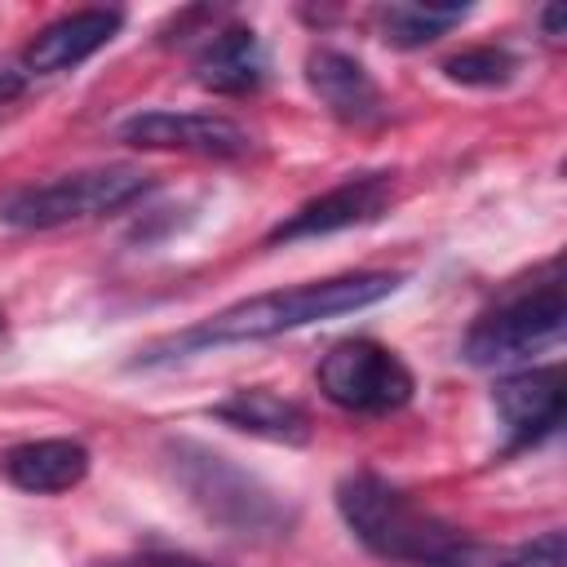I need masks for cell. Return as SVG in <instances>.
I'll list each match as a JSON object with an SVG mask.
<instances>
[{
	"label": "cell",
	"instance_id": "obj_13",
	"mask_svg": "<svg viewBox=\"0 0 567 567\" xmlns=\"http://www.w3.org/2000/svg\"><path fill=\"white\" fill-rule=\"evenodd\" d=\"M195 80L213 93L244 97L266 84V53L252 27H221L208 35V44L195 58Z\"/></svg>",
	"mask_w": 567,
	"mask_h": 567
},
{
	"label": "cell",
	"instance_id": "obj_3",
	"mask_svg": "<svg viewBox=\"0 0 567 567\" xmlns=\"http://www.w3.org/2000/svg\"><path fill=\"white\" fill-rule=\"evenodd\" d=\"M164 461L173 470V483L186 492V501L226 536L270 545L292 532L297 509L226 452H213L195 439H168Z\"/></svg>",
	"mask_w": 567,
	"mask_h": 567
},
{
	"label": "cell",
	"instance_id": "obj_11",
	"mask_svg": "<svg viewBox=\"0 0 567 567\" xmlns=\"http://www.w3.org/2000/svg\"><path fill=\"white\" fill-rule=\"evenodd\" d=\"M89 461L80 439H27L0 452V478L27 496H58L84 483Z\"/></svg>",
	"mask_w": 567,
	"mask_h": 567
},
{
	"label": "cell",
	"instance_id": "obj_4",
	"mask_svg": "<svg viewBox=\"0 0 567 567\" xmlns=\"http://www.w3.org/2000/svg\"><path fill=\"white\" fill-rule=\"evenodd\" d=\"M155 177L137 164H102V168H80L62 173L35 186H18L0 199V226L13 230H53L66 221H89L102 213H120L137 195H146Z\"/></svg>",
	"mask_w": 567,
	"mask_h": 567
},
{
	"label": "cell",
	"instance_id": "obj_6",
	"mask_svg": "<svg viewBox=\"0 0 567 567\" xmlns=\"http://www.w3.org/2000/svg\"><path fill=\"white\" fill-rule=\"evenodd\" d=\"M315 381H319L328 403H337L341 412H354V416L399 412L412 399V390H416V377L399 359V350H390V346H381L372 337L337 341L319 359Z\"/></svg>",
	"mask_w": 567,
	"mask_h": 567
},
{
	"label": "cell",
	"instance_id": "obj_20",
	"mask_svg": "<svg viewBox=\"0 0 567 567\" xmlns=\"http://www.w3.org/2000/svg\"><path fill=\"white\" fill-rule=\"evenodd\" d=\"M151 567H208V563H195V558H164V563H151Z\"/></svg>",
	"mask_w": 567,
	"mask_h": 567
},
{
	"label": "cell",
	"instance_id": "obj_9",
	"mask_svg": "<svg viewBox=\"0 0 567 567\" xmlns=\"http://www.w3.org/2000/svg\"><path fill=\"white\" fill-rule=\"evenodd\" d=\"M124 27V9H75V13H62L53 18L44 31H35V40L22 49V58L13 62L27 84L35 75H58V71H71L80 62H89L97 49H106Z\"/></svg>",
	"mask_w": 567,
	"mask_h": 567
},
{
	"label": "cell",
	"instance_id": "obj_8",
	"mask_svg": "<svg viewBox=\"0 0 567 567\" xmlns=\"http://www.w3.org/2000/svg\"><path fill=\"white\" fill-rule=\"evenodd\" d=\"M120 142L142 151H186L213 159H239L252 151V133L213 111H137L120 120Z\"/></svg>",
	"mask_w": 567,
	"mask_h": 567
},
{
	"label": "cell",
	"instance_id": "obj_14",
	"mask_svg": "<svg viewBox=\"0 0 567 567\" xmlns=\"http://www.w3.org/2000/svg\"><path fill=\"white\" fill-rule=\"evenodd\" d=\"M213 416L230 430H244L252 439H270V443H292L301 447L310 439V416L301 403L266 390V385H244L235 394H226L221 403H213Z\"/></svg>",
	"mask_w": 567,
	"mask_h": 567
},
{
	"label": "cell",
	"instance_id": "obj_1",
	"mask_svg": "<svg viewBox=\"0 0 567 567\" xmlns=\"http://www.w3.org/2000/svg\"><path fill=\"white\" fill-rule=\"evenodd\" d=\"M399 284H403V275H394V270H354V275H332V279H315V284H297V288L257 292V297H244V301L199 319L186 332H173V337L137 350L133 368H155V363H173V359H186L199 350L266 341L279 332H297V328L337 319V315H354V310L385 301Z\"/></svg>",
	"mask_w": 567,
	"mask_h": 567
},
{
	"label": "cell",
	"instance_id": "obj_15",
	"mask_svg": "<svg viewBox=\"0 0 567 567\" xmlns=\"http://www.w3.org/2000/svg\"><path fill=\"white\" fill-rule=\"evenodd\" d=\"M470 18L465 4H385L377 13L385 44L394 49H421L434 44L439 35H447L452 27H461Z\"/></svg>",
	"mask_w": 567,
	"mask_h": 567
},
{
	"label": "cell",
	"instance_id": "obj_2",
	"mask_svg": "<svg viewBox=\"0 0 567 567\" xmlns=\"http://www.w3.org/2000/svg\"><path fill=\"white\" fill-rule=\"evenodd\" d=\"M337 514L368 554L394 567H518V549L474 540L372 470L337 483Z\"/></svg>",
	"mask_w": 567,
	"mask_h": 567
},
{
	"label": "cell",
	"instance_id": "obj_16",
	"mask_svg": "<svg viewBox=\"0 0 567 567\" xmlns=\"http://www.w3.org/2000/svg\"><path fill=\"white\" fill-rule=\"evenodd\" d=\"M514 71H518V58L501 44H474V49L443 58V75L465 89H501L514 80Z\"/></svg>",
	"mask_w": 567,
	"mask_h": 567
},
{
	"label": "cell",
	"instance_id": "obj_19",
	"mask_svg": "<svg viewBox=\"0 0 567 567\" xmlns=\"http://www.w3.org/2000/svg\"><path fill=\"white\" fill-rule=\"evenodd\" d=\"M540 27H545V35H549V40H563V27H567V13H563L558 4H549V9H540Z\"/></svg>",
	"mask_w": 567,
	"mask_h": 567
},
{
	"label": "cell",
	"instance_id": "obj_10",
	"mask_svg": "<svg viewBox=\"0 0 567 567\" xmlns=\"http://www.w3.org/2000/svg\"><path fill=\"white\" fill-rule=\"evenodd\" d=\"M492 403L509 430V452L532 447L563 425V368L558 363L523 368V372L496 381Z\"/></svg>",
	"mask_w": 567,
	"mask_h": 567
},
{
	"label": "cell",
	"instance_id": "obj_12",
	"mask_svg": "<svg viewBox=\"0 0 567 567\" xmlns=\"http://www.w3.org/2000/svg\"><path fill=\"white\" fill-rule=\"evenodd\" d=\"M306 84L310 93L337 115L341 124H372L385 111V97L368 66L341 49H310L306 53Z\"/></svg>",
	"mask_w": 567,
	"mask_h": 567
},
{
	"label": "cell",
	"instance_id": "obj_5",
	"mask_svg": "<svg viewBox=\"0 0 567 567\" xmlns=\"http://www.w3.org/2000/svg\"><path fill=\"white\" fill-rule=\"evenodd\" d=\"M563 323H567V297H563L558 270H549L545 284H532L527 292H514L496 310L478 315L461 341V359L474 368H496V363L523 359V354L558 341Z\"/></svg>",
	"mask_w": 567,
	"mask_h": 567
},
{
	"label": "cell",
	"instance_id": "obj_18",
	"mask_svg": "<svg viewBox=\"0 0 567 567\" xmlns=\"http://www.w3.org/2000/svg\"><path fill=\"white\" fill-rule=\"evenodd\" d=\"M22 89H27V75H22L13 62H9V66H0V106H9Z\"/></svg>",
	"mask_w": 567,
	"mask_h": 567
},
{
	"label": "cell",
	"instance_id": "obj_17",
	"mask_svg": "<svg viewBox=\"0 0 567 567\" xmlns=\"http://www.w3.org/2000/svg\"><path fill=\"white\" fill-rule=\"evenodd\" d=\"M518 549V567H563V532H540Z\"/></svg>",
	"mask_w": 567,
	"mask_h": 567
},
{
	"label": "cell",
	"instance_id": "obj_21",
	"mask_svg": "<svg viewBox=\"0 0 567 567\" xmlns=\"http://www.w3.org/2000/svg\"><path fill=\"white\" fill-rule=\"evenodd\" d=\"M0 332H4V310H0Z\"/></svg>",
	"mask_w": 567,
	"mask_h": 567
},
{
	"label": "cell",
	"instance_id": "obj_7",
	"mask_svg": "<svg viewBox=\"0 0 567 567\" xmlns=\"http://www.w3.org/2000/svg\"><path fill=\"white\" fill-rule=\"evenodd\" d=\"M390 199H394L390 173H350L346 182L328 186L323 195H315L297 213H288L279 226H270L266 248L323 239V235H337V230H350V226H368L390 208Z\"/></svg>",
	"mask_w": 567,
	"mask_h": 567
}]
</instances>
